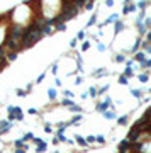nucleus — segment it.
<instances>
[{"instance_id": "f257e3e1", "label": "nucleus", "mask_w": 151, "mask_h": 153, "mask_svg": "<svg viewBox=\"0 0 151 153\" xmlns=\"http://www.w3.org/2000/svg\"><path fill=\"white\" fill-rule=\"evenodd\" d=\"M42 34H44V32H42V27H39V26L26 27L24 29V41H22V44L24 46H32L38 39H41Z\"/></svg>"}, {"instance_id": "f03ea898", "label": "nucleus", "mask_w": 151, "mask_h": 153, "mask_svg": "<svg viewBox=\"0 0 151 153\" xmlns=\"http://www.w3.org/2000/svg\"><path fill=\"white\" fill-rule=\"evenodd\" d=\"M9 119H22V112H20L19 107H10L9 109Z\"/></svg>"}, {"instance_id": "7ed1b4c3", "label": "nucleus", "mask_w": 151, "mask_h": 153, "mask_svg": "<svg viewBox=\"0 0 151 153\" xmlns=\"http://www.w3.org/2000/svg\"><path fill=\"white\" fill-rule=\"evenodd\" d=\"M138 136H139V131L136 129V128H132V129H131V133L127 134V140L131 141V143H134L136 140H138Z\"/></svg>"}, {"instance_id": "20e7f679", "label": "nucleus", "mask_w": 151, "mask_h": 153, "mask_svg": "<svg viewBox=\"0 0 151 153\" xmlns=\"http://www.w3.org/2000/svg\"><path fill=\"white\" fill-rule=\"evenodd\" d=\"M110 106H112V100H110V99H105V102L98 104L97 109H98V111H104V112H105V109H107V107H110Z\"/></svg>"}, {"instance_id": "39448f33", "label": "nucleus", "mask_w": 151, "mask_h": 153, "mask_svg": "<svg viewBox=\"0 0 151 153\" xmlns=\"http://www.w3.org/2000/svg\"><path fill=\"white\" fill-rule=\"evenodd\" d=\"M124 4H126V7H124V10H122L124 14H129V12L136 10V5H134V4H127V2H124Z\"/></svg>"}, {"instance_id": "423d86ee", "label": "nucleus", "mask_w": 151, "mask_h": 153, "mask_svg": "<svg viewBox=\"0 0 151 153\" xmlns=\"http://www.w3.org/2000/svg\"><path fill=\"white\" fill-rule=\"evenodd\" d=\"M144 56H146L144 53H136V56H134V60H138L139 63H144V61H146V60H144Z\"/></svg>"}, {"instance_id": "0eeeda50", "label": "nucleus", "mask_w": 151, "mask_h": 153, "mask_svg": "<svg viewBox=\"0 0 151 153\" xmlns=\"http://www.w3.org/2000/svg\"><path fill=\"white\" fill-rule=\"evenodd\" d=\"M117 19H119V14H112V16L105 20V24H109V22H117Z\"/></svg>"}, {"instance_id": "6e6552de", "label": "nucleus", "mask_w": 151, "mask_h": 153, "mask_svg": "<svg viewBox=\"0 0 151 153\" xmlns=\"http://www.w3.org/2000/svg\"><path fill=\"white\" fill-rule=\"evenodd\" d=\"M104 116H105L107 119H114V118H116V112H114V111H105Z\"/></svg>"}, {"instance_id": "1a4fd4ad", "label": "nucleus", "mask_w": 151, "mask_h": 153, "mask_svg": "<svg viewBox=\"0 0 151 153\" xmlns=\"http://www.w3.org/2000/svg\"><path fill=\"white\" fill-rule=\"evenodd\" d=\"M122 29H124V24H122V22H119V20H117V22H116V32H121Z\"/></svg>"}, {"instance_id": "9d476101", "label": "nucleus", "mask_w": 151, "mask_h": 153, "mask_svg": "<svg viewBox=\"0 0 151 153\" xmlns=\"http://www.w3.org/2000/svg\"><path fill=\"white\" fill-rule=\"evenodd\" d=\"M76 143H78V145H82V146H85V145H87V141H85L82 136H76Z\"/></svg>"}, {"instance_id": "9b49d317", "label": "nucleus", "mask_w": 151, "mask_h": 153, "mask_svg": "<svg viewBox=\"0 0 151 153\" xmlns=\"http://www.w3.org/2000/svg\"><path fill=\"white\" fill-rule=\"evenodd\" d=\"M119 83H122V85H126V83H127V78H126L124 75H121V77H119Z\"/></svg>"}, {"instance_id": "f8f14e48", "label": "nucleus", "mask_w": 151, "mask_h": 153, "mask_svg": "<svg viewBox=\"0 0 151 153\" xmlns=\"http://www.w3.org/2000/svg\"><path fill=\"white\" fill-rule=\"evenodd\" d=\"M48 94H49V99H54V97H56V90H54V89H49Z\"/></svg>"}, {"instance_id": "ddd939ff", "label": "nucleus", "mask_w": 151, "mask_h": 153, "mask_svg": "<svg viewBox=\"0 0 151 153\" xmlns=\"http://www.w3.org/2000/svg\"><path fill=\"white\" fill-rule=\"evenodd\" d=\"M44 150H46V143H44V141H42V143L39 145V148H38V151H39V153H42V151H44Z\"/></svg>"}, {"instance_id": "4468645a", "label": "nucleus", "mask_w": 151, "mask_h": 153, "mask_svg": "<svg viewBox=\"0 0 151 153\" xmlns=\"http://www.w3.org/2000/svg\"><path fill=\"white\" fill-rule=\"evenodd\" d=\"M95 141H98V143H104V141H105V138H104L102 134H98V136H95Z\"/></svg>"}, {"instance_id": "2eb2a0df", "label": "nucleus", "mask_w": 151, "mask_h": 153, "mask_svg": "<svg viewBox=\"0 0 151 153\" xmlns=\"http://www.w3.org/2000/svg\"><path fill=\"white\" fill-rule=\"evenodd\" d=\"M132 75V68H126V73H124V77L127 78V77H131Z\"/></svg>"}, {"instance_id": "dca6fc26", "label": "nucleus", "mask_w": 151, "mask_h": 153, "mask_svg": "<svg viewBox=\"0 0 151 153\" xmlns=\"http://www.w3.org/2000/svg\"><path fill=\"white\" fill-rule=\"evenodd\" d=\"M141 67H143V68H148V67H151V60H146L144 63H141Z\"/></svg>"}, {"instance_id": "f3484780", "label": "nucleus", "mask_w": 151, "mask_h": 153, "mask_svg": "<svg viewBox=\"0 0 151 153\" xmlns=\"http://www.w3.org/2000/svg\"><path fill=\"white\" fill-rule=\"evenodd\" d=\"M88 94H90L92 97H95V95H97V90H95V87H92V89L88 90Z\"/></svg>"}, {"instance_id": "a211bd4d", "label": "nucleus", "mask_w": 151, "mask_h": 153, "mask_svg": "<svg viewBox=\"0 0 151 153\" xmlns=\"http://www.w3.org/2000/svg\"><path fill=\"white\" fill-rule=\"evenodd\" d=\"M131 92H132V95H134V97H141V90H134V89H132Z\"/></svg>"}, {"instance_id": "6ab92c4d", "label": "nucleus", "mask_w": 151, "mask_h": 153, "mask_svg": "<svg viewBox=\"0 0 151 153\" xmlns=\"http://www.w3.org/2000/svg\"><path fill=\"white\" fill-rule=\"evenodd\" d=\"M139 80H141V82H148V75H144V73L139 75Z\"/></svg>"}, {"instance_id": "aec40b11", "label": "nucleus", "mask_w": 151, "mask_h": 153, "mask_svg": "<svg viewBox=\"0 0 151 153\" xmlns=\"http://www.w3.org/2000/svg\"><path fill=\"white\" fill-rule=\"evenodd\" d=\"M139 46H141V41H139V39H138V41H136V44H134V46H132V51H136V49H138V48H139Z\"/></svg>"}, {"instance_id": "412c9836", "label": "nucleus", "mask_w": 151, "mask_h": 153, "mask_svg": "<svg viewBox=\"0 0 151 153\" xmlns=\"http://www.w3.org/2000/svg\"><path fill=\"white\" fill-rule=\"evenodd\" d=\"M63 104H64V106H70V107H73V102H71V100H68V99H66V100H63Z\"/></svg>"}, {"instance_id": "4be33fe9", "label": "nucleus", "mask_w": 151, "mask_h": 153, "mask_svg": "<svg viewBox=\"0 0 151 153\" xmlns=\"http://www.w3.org/2000/svg\"><path fill=\"white\" fill-rule=\"evenodd\" d=\"M71 111H73V112H80V111H82V107H78V106H73V107H71Z\"/></svg>"}, {"instance_id": "5701e85b", "label": "nucleus", "mask_w": 151, "mask_h": 153, "mask_svg": "<svg viewBox=\"0 0 151 153\" xmlns=\"http://www.w3.org/2000/svg\"><path fill=\"white\" fill-rule=\"evenodd\" d=\"M116 61H119V63L124 61V56H122V55H117V56H116Z\"/></svg>"}, {"instance_id": "b1692460", "label": "nucleus", "mask_w": 151, "mask_h": 153, "mask_svg": "<svg viewBox=\"0 0 151 153\" xmlns=\"http://www.w3.org/2000/svg\"><path fill=\"white\" fill-rule=\"evenodd\" d=\"M126 121H127V118H126V116H124V118H119V124H124Z\"/></svg>"}, {"instance_id": "393cba45", "label": "nucleus", "mask_w": 151, "mask_h": 153, "mask_svg": "<svg viewBox=\"0 0 151 153\" xmlns=\"http://www.w3.org/2000/svg\"><path fill=\"white\" fill-rule=\"evenodd\" d=\"M15 58H17L15 53H10V55H9V60H15Z\"/></svg>"}, {"instance_id": "a878e982", "label": "nucleus", "mask_w": 151, "mask_h": 153, "mask_svg": "<svg viewBox=\"0 0 151 153\" xmlns=\"http://www.w3.org/2000/svg\"><path fill=\"white\" fill-rule=\"evenodd\" d=\"M138 7H139V9H144V7H146V2H139Z\"/></svg>"}, {"instance_id": "bb28decb", "label": "nucleus", "mask_w": 151, "mask_h": 153, "mask_svg": "<svg viewBox=\"0 0 151 153\" xmlns=\"http://www.w3.org/2000/svg\"><path fill=\"white\" fill-rule=\"evenodd\" d=\"M78 121H80V116H75V118L71 119V122H78Z\"/></svg>"}, {"instance_id": "cd10ccee", "label": "nucleus", "mask_w": 151, "mask_h": 153, "mask_svg": "<svg viewBox=\"0 0 151 153\" xmlns=\"http://www.w3.org/2000/svg\"><path fill=\"white\" fill-rule=\"evenodd\" d=\"M87 141H88V143H93V141H95V136H88Z\"/></svg>"}, {"instance_id": "c85d7f7f", "label": "nucleus", "mask_w": 151, "mask_h": 153, "mask_svg": "<svg viewBox=\"0 0 151 153\" xmlns=\"http://www.w3.org/2000/svg\"><path fill=\"white\" fill-rule=\"evenodd\" d=\"M64 95H66V97H73V94H71L70 90H66V92H64Z\"/></svg>"}, {"instance_id": "c756f323", "label": "nucleus", "mask_w": 151, "mask_h": 153, "mask_svg": "<svg viewBox=\"0 0 151 153\" xmlns=\"http://www.w3.org/2000/svg\"><path fill=\"white\" fill-rule=\"evenodd\" d=\"M93 22H95V16H93V17H92V19H90V20H88V26H92V24H93Z\"/></svg>"}, {"instance_id": "7c9ffc66", "label": "nucleus", "mask_w": 151, "mask_h": 153, "mask_svg": "<svg viewBox=\"0 0 151 153\" xmlns=\"http://www.w3.org/2000/svg\"><path fill=\"white\" fill-rule=\"evenodd\" d=\"M31 138H32V134H31V133H27V134L24 136V140H31Z\"/></svg>"}, {"instance_id": "2f4dec72", "label": "nucleus", "mask_w": 151, "mask_h": 153, "mask_svg": "<svg viewBox=\"0 0 151 153\" xmlns=\"http://www.w3.org/2000/svg\"><path fill=\"white\" fill-rule=\"evenodd\" d=\"M88 46H90V44H88V43H85V44L82 46V49H83V51H85V49H88Z\"/></svg>"}, {"instance_id": "473e14b6", "label": "nucleus", "mask_w": 151, "mask_h": 153, "mask_svg": "<svg viewBox=\"0 0 151 153\" xmlns=\"http://www.w3.org/2000/svg\"><path fill=\"white\" fill-rule=\"evenodd\" d=\"M105 5H107V7H112V5H114V2H112V0H109V2H105Z\"/></svg>"}, {"instance_id": "72a5a7b5", "label": "nucleus", "mask_w": 151, "mask_h": 153, "mask_svg": "<svg viewBox=\"0 0 151 153\" xmlns=\"http://www.w3.org/2000/svg\"><path fill=\"white\" fill-rule=\"evenodd\" d=\"M85 7H87V9H92V7H93V4H92V2H88V4H85Z\"/></svg>"}, {"instance_id": "f704fd0d", "label": "nucleus", "mask_w": 151, "mask_h": 153, "mask_svg": "<svg viewBox=\"0 0 151 153\" xmlns=\"http://www.w3.org/2000/svg\"><path fill=\"white\" fill-rule=\"evenodd\" d=\"M58 31H64V24H60L58 26Z\"/></svg>"}, {"instance_id": "c9c22d12", "label": "nucleus", "mask_w": 151, "mask_h": 153, "mask_svg": "<svg viewBox=\"0 0 151 153\" xmlns=\"http://www.w3.org/2000/svg\"><path fill=\"white\" fill-rule=\"evenodd\" d=\"M17 153H26V150H22V148H19V150H17Z\"/></svg>"}, {"instance_id": "e433bc0d", "label": "nucleus", "mask_w": 151, "mask_h": 153, "mask_svg": "<svg viewBox=\"0 0 151 153\" xmlns=\"http://www.w3.org/2000/svg\"><path fill=\"white\" fill-rule=\"evenodd\" d=\"M148 41H151V31L148 32Z\"/></svg>"}, {"instance_id": "4c0bfd02", "label": "nucleus", "mask_w": 151, "mask_h": 153, "mask_svg": "<svg viewBox=\"0 0 151 153\" xmlns=\"http://www.w3.org/2000/svg\"><path fill=\"white\" fill-rule=\"evenodd\" d=\"M146 51H148V53H151V46H146Z\"/></svg>"}, {"instance_id": "58836bf2", "label": "nucleus", "mask_w": 151, "mask_h": 153, "mask_svg": "<svg viewBox=\"0 0 151 153\" xmlns=\"http://www.w3.org/2000/svg\"><path fill=\"white\" fill-rule=\"evenodd\" d=\"M149 92H151V90H149Z\"/></svg>"}]
</instances>
